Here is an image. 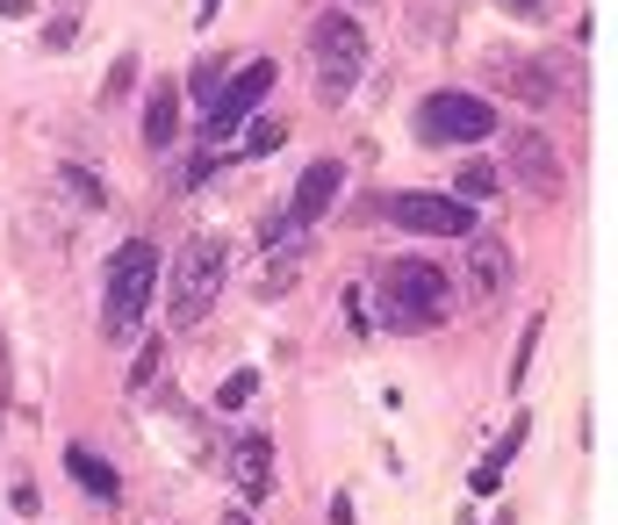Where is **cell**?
Here are the masks:
<instances>
[{
  "label": "cell",
  "mask_w": 618,
  "mask_h": 525,
  "mask_svg": "<svg viewBox=\"0 0 618 525\" xmlns=\"http://www.w3.org/2000/svg\"><path fill=\"white\" fill-rule=\"evenodd\" d=\"M447 302H453V274L439 260H389L375 274V310L389 332H431L447 317Z\"/></svg>",
  "instance_id": "obj_1"
},
{
  "label": "cell",
  "mask_w": 618,
  "mask_h": 525,
  "mask_svg": "<svg viewBox=\"0 0 618 525\" xmlns=\"http://www.w3.org/2000/svg\"><path fill=\"white\" fill-rule=\"evenodd\" d=\"M158 274H166V260H158L152 238H130V246H116V260H108V288H102V332L116 338H138L144 310H152L158 296Z\"/></svg>",
  "instance_id": "obj_2"
},
{
  "label": "cell",
  "mask_w": 618,
  "mask_h": 525,
  "mask_svg": "<svg viewBox=\"0 0 618 525\" xmlns=\"http://www.w3.org/2000/svg\"><path fill=\"white\" fill-rule=\"evenodd\" d=\"M173 324H202V310L224 296V274H230V252L216 230H194L188 246L173 252Z\"/></svg>",
  "instance_id": "obj_3"
},
{
  "label": "cell",
  "mask_w": 618,
  "mask_h": 525,
  "mask_svg": "<svg viewBox=\"0 0 618 525\" xmlns=\"http://www.w3.org/2000/svg\"><path fill=\"white\" fill-rule=\"evenodd\" d=\"M309 58H317L324 102H345V94L360 87V72H367V29L331 8V15H317V29H309Z\"/></svg>",
  "instance_id": "obj_4"
},
{
  "label": "cell",
  "mask_w": 618,
  "mask_h": 525,
  "mask_svg": "<svg viewBox=\"0 0 618 525\" xmlns=\"http://www.w3.org/2000/svg\"><path fill=\"white\" fill-rule=\"evenodd\" d=\"M395 230H417V238H475L482 216L467 210L461 194H425V188H403V194H381L375 202Z\"/></svg>",
  "instance_id": "obj_5"
},
{
  "label": "cell",
  "mask_w": 618,
  "mask_h": 525,
  "mask_svg": "<svg viewBox=\"0 0 618 525\" xmlns=\"http://www.w3.org/2000/svg\"><path fill=\"white\" fill-rule=\"evenodd\" d=\"M417 130H425L431 144H482V138H497V108L482 102V94H425V108H417Z\"/></svg>",
  "instance_id": "obj_6"
},
{
  "label": "cell",
  "mask_w": 618,
  "mask_h": 525,
  "mask_svg": "<svg viewBox=\"0 0 618 525\" xmlns=\"http://www.w3.org/2000/svg\"><path fill=\"white\" fill-rule=\"evenodd\" d=\"M274 80H281V72H274V58H252V65H238V72H230V80H224V94H216V108H209V123H202V130H209V144H230V138H238V130L259 116V102L274 94Z\"/></svg>",
  "instance_id": "obj_7"
},
{
  "label": "cell",
  "mask_w": 618,
  "mask_h": 525,
  "mask_svg": "<svg viewBox=\"0 0 618 525\" xmlns=\"http://www.w3.org/2000/svg\"><path fill=\"white\" fill-rule=\"evenodd\" d=\"M224 468H230V490L245 497V511H259L274 497V432H238Z\"/></svg>",
  "instance_id": "obj_8"
},
{
  "label": "cell",
  "mask_w": 618,
  "mask_h": 525,
  "mask_svg": "<svg viewBox=\"0 0 618 525\" xmlns=\"http://www.w3.org/2000/svg\"><path fill=\"white\" fill-rule=\"evenodd\" d=\"M503 166H511V180L518 188H533V194H561L568 188V174H561V152H554L539 130H511V152H503Z\"/></svg>",
  "instance_id": "obj_9"
},
{
  "label": "cell",
  "mask_w": 618,
  "mask_h": 525,
  "mask_svg": "<svg viewBox=\"0 0 618 525\" xmlns=\"http://www.w3.org/2000/svg\"><path fill=\"white\" fill-rule=\"evenodd\" d=\"M338 188H345V166L338 158H317V166H302V180H295V202H288V224H324L331 210H338Z\"/></svg>",
  "instance_id": "obj_10"
},
{
  "label": "cell",
  "mask_w": 618,
  "mask_h": 525,
  "mask_svg": "<svg viewBox=\"0 0 618 525\" xmlns=\"http://www.w3.org/2000/svg\"><path fill=\"white\" fill-rule=\"evenodd\" d=\"M503 281H511V246L497 230H475L467 238V296L489 302V296H503Z\"/></svg>",
  "instance_id": "obj_11"
},
{
  "label": "cell",
  "mask_w": 618,
  "mask_h": 525,
  "mask_svg": "<svg viewBox=\"0 0 618 525\" xmlns=\"http://www.w3.org/2000/svg\"><path fill=\"white\" fill-rule=\"evenodd\" d=\"M66 475L80 482L86 497H94V504H116V497H122V475L108 468L102 454H86V446H66Z\"/></svg>",
  "instance_id": "obj_12"
},
{
  "label": "cell",
  "mask_w": 618,
  "mask_h": 525,
  "mask_svg": "<svg viewBox=\"0 0 618 525\" xmlns=\"http://www.w3.org/2000/svg\"><path fill=\"white\" fill-rule=\"evenodd\" d=\"M180 138V87H152V108H144V144H152V152H166V144Z\"/></svg>",
  "instance_id": "obj_13"
},
{
  "label": "cell",
  "mask_w": 618,
  "mask_h": 525,
  "mask_svg": "<svg viewBox=\"0 0 618 525\" xmlns=\"http://www.w3.org/2000/svg\"><path fill=\"white\" fill-rule=\"evenodd\" d=\"M58 188H66L80 210H108V180H102V174H86L80 158H58Z\"/></svg>",
  "instance_id": "obj_14"
},
{
  "label": "cell",
  "mask_w": 618,
  "mask_h": 525,
  "mask_svg": "<svg viewBox=\"0 0 618 525\" xmlns=\"http://www.w3.org/2000/svg\"><path fill=\"white\" fill-rule=\"evenodd\" d=\"M281 144H288V123H281V116H252V123H245V158H266V152H281Z\"/></svg>",
  "instance_id": "obj_15"
},
{
  "label": "cell",
  "mask_w": 618,
  "mask_h": 525,
  "mask_svg": "<svg viewBox=\"0 0 618 525\" xmlns=\"http://www.w3.org/2000/svg\"><path fill=\"white\" fill-rule=\"evenodd\" d=\"M130 87H138V51H122L116 65H108V80H102V102L116 108V102H130Z\"/></svg>",
  "instance_id": "obj_16"
},
{
  "label": "cell",
  "mask_w": 618,
  "mask_h": 525,
  "mask_svg": "<svg viewBox=\"0 0 618 525\" xmlns=\"http://www.w3.org/2000/svg\"><path fill=\"white\" fill-rule=\"evenodd\" d=\"M188 87H194V102H202V116H209V108H216V94H224V65H216V58H194V80H188Z\"/></svg>",
  "instance_id": "obj_17"
},
{
  "label": "cell",
  "mask_w": 618,
  "mask_h": 525,
  "mask_svg": "<svg viewBox=\"0 0 618 525\" xmlns=\"http://www.w3.org/2000/svg\"><path fill=\"white\" fill-rule=\"evenodd\" d=\"M539 324H547V317H533L525 338H518V353H511V389H525V368H533V353H539Z\"/></svg>",
  "instance_id": "obj_18"
},
{
  "label": "cell",
  "mask_w": 618,
  "mask_h": 525,
  "mask_svg": "<svg viewBox=\"0 0 618 525\" xmlns=\"http://www.w3.org/2000/svg\"><path fill=\"white\" fill-rule=\"evenodd\" d=\"M482 194H497V166H461V202H482Z\"/></svg>",
  "instance_id": "obj_19"
},
{
  "label": "cell",
  "mask_w": 618,
  "mask_h": 525,
  "mask_svg": "<svg viewBox=\"0 0 618 525\" xmlns=\"http://www.w3.org/2000/svg\"><path fill=\"white\" fill-rule=\"evenodd\" d=\"M158 360H166V338H144V346H138V368H130V389H152Z\"/></svg>",
  "instance_id": "obj_20"
},
{
  "label": "cell",
  "mask_w": 618,
  "mask_h": 525,
  "mask_svg": "<svg viewBox=\"0 0 618 525\" xmlns=\"http://www.w3.org/2000/svg\"><path fill=\"white\" fill-rule=\"evenodd\" d=\"M252 389H259V374H252V368H238L224 389H216V403H224V410H238V403H252Z\"/></svg>",
  "instance_id": "obj_21"
},
{
  "label": "cell",
  "mask_w": 618,
  "mask_h": 525,
  "mask_svg": "<svg viewBox=\"0 0 618 525\" xmlns=\"http://www.w3.org/2000/svg\"><path fill=\"white\" fill-rule=\"evenodd\" d=\"M44 44H51V51H72V44H80V22H72V15H58L51 29H44Z\"/></svg>",
  "instance_id": "obj_22"
},
{
  "label": "cell",
  "mask_w": 618,
  "mask_h": 525,
  "mask_svg": "<svg viewBox=\"0 0 618 525\" xmlns=\"http://www.w3.org/2000/svg\"><path fill=\"white\" fill-rule=\"evenodd\" d=\"M503 490V468H489V461H482L475 468V497H497Z\"/></svg>",
  "instance_id": "obj_23"
},
{
  "label": "cell",
  "mask_w": 618,
  "mask_h": 525,
  "mask_svg": "<svg viewBox=\"0 0 618 525\" xmlns=\"http://www.w3.org/2000/svg\"><path fill=\"white\" fill-rule=\"evenodd\" d=\"M503 8H511V15H525V22H533V15H547V0H503Z\"/></svg>",
  "instance_id": "obj_24"
},
{
  "label": "cell",
  "mask_w": 618,
  "mask_h": 525,
  "mask_svg": "<svg viewBox=\"0 0 618 525\" xmlns=\"http://www.w3.org/2000/svg\"><path fill=\"white\" fill-rule=\"evenodd\" d=\"M0 15H15V22H22V15H29V0H0Z\"/></svg>",
  "instance_id": "obj_25"
},
{
  "label": "cell",
  "mask_w": 618,
  "mask_h": 525,
  "mask_svg": "<svg viewBox=\"0 0 618 525\" xmlns=\"http://www.w3.org/2000/svg\"><path fill=\"white\" fill-rule=\"evenodd\" d=\"M216 525H252V518H245V511H224V518H216Z\"/></svg>",
  "instance_id": "obj_26"
},
{
  "label": "cell",
  "mask_w": 618,
  "mask_h": 525,
  "mask_svg": "<svg viewBox=\"0 0 618 525\" xmlns=\"http://www.w3.org/2000/svg\"><path fill=\"white\" fill-rule=\"evenodd\" d=\"M216 8H224V0H202V22H216Z\"/></svg>",
  "instance_id": "obj_27"
},
{
  "label": "cell",
  "mask_w": 618,
  "mask_h": 525,
  "mask_svg": "<svg viewBox=\"0 0 618 525\" xmlns=\"http://www.w3.org/2000/svg\"><path fill=\"white\" fill-rule=\"evenodd\" d=\"M0 382H8V346H0Z\"/></svg>",
  "instance_id": "obj_28"
}]
</instances>
